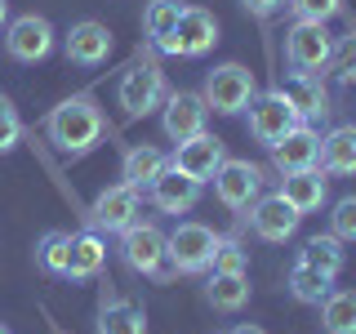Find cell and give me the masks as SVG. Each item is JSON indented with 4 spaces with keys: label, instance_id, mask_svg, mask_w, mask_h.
I'll return each mask as SVG.
<instances>
[{
    "label": "cell",
    "instance_id": "e0dca14e",
    "mask_svg": "<svg viewBox=\"0 0 356 334\" xmlns=\"http://www.w3.org/2000/svg\"><path fill=\"white\" fill-rule=\"evenodd\" d=\"M276 89L289 98V107L298 111V120H303V125H316V120L330 116V89L321 85V76H298V72H289L285 85H276Z\"/></svg>",
    "mask_w": 356,
    "mask_h": 334
},
{
    "label": "cell",
    "instance_id": "7a4b0ae2",
    "mask_svg": "<svg viewBox=\"0 0 356 334\" xmlns=\"http://www.w3.org/2000/svg\"><path fill=\"white\" fill-rule=\"evenodd\" d=\"M218 232L209 228V223H178V228L165 237V259L174 263V272H209V263H214V250H218Z\"/></svg>",
    "mask_w": 356,
    "mask_h": 334
},
{
    "label": "cell",
    "instance_id": "ffe728a7",
    "mask_svg": "<svg viewBox=\"0 0 356 334\" xmlns=\"http://www.w3.org/2000/svg\"><path fill=\"white\" fill-rule=\"evenodd\" d=\"M281 196L298 209V214H312V209L325 205L330 178H325V170H321V165H312V170H294V174L281 178Z\"/></svg>",
    "mask_w": 356,
    "mask_h": 334
},
{
    "label": "cell",
    "instance_id": "836d02e7",
    "mask_svg": "<svg viewBox=\"0 0 356 334\" xmlns=\"http://www.w3.org/2000/svg\"><path fill=\"white\" fill-rule=\"evenodd\" d=\"M209 272H245V250H241V241L222 237L218 250H214V263H209Z\"/></svg>",
    "mask_w": 356,
    "mask_h": 334
},
{
    "label": "cell",
    "instance_id": "ac0fdd59",
    "mask_svg": "<svg viewBox=\"0 0 356 334\" xmlns=\"http://www.w3.org/2000/svg\"><path fill=\"white\" fill-rule=\"evenodd\" d=\"M143 196H147L152 205L161 209V214H187V209H192L196 200H200V183H196V178H187L183 170H174V165H170V170L156 178V183H152Z\"/></svg>",
    "mask_w": 356,
    "mask_h": 334
},
{
    "label": "cell",
    "instance_id": "f546056e",
    "mask_svg": "<svg viewBox=\"0 0 356 334\" xmlns=\"http://www.w3.org/2000/svg\"><path fill=\"white\" fill-rule=\"evenodd\" d=\"M330 72L339 76L343 85H356V31H348V36L334 40V49H330Z\"/></svg>",
    "mask_w": 356,
    "mask_h": 334
},
{
    "label": "cell",
    "instance_id": "d6a6232c",
    "mask_svg": "<svg viewBox=\"0 0 356 334\" xmlns=\"http://www.w3.org/2000/svg\"><path fill=\"white\" fill-rule=\"evenodd\" d=\"M294 9V18H307V22H330L334 14H343V0H285Z\"/></svg>",
    "mask_w": 356,
    "mask_h": 334
},
{
    "label": "cell",
    "instance_id": "5b68a950",
    "mask_svg": "<svg viewBox=\"0 0 356 334\" xmlns=\"http://www.w3.org/2000/svg\"><path fill=\"white\" fill-rule=\"evenodd\" d=\"M165 94H170V89H165V72L156 63H134L116 85V103L129 120L152 116V111L165 103Z\"/></svg>",
    "mask_w": 356,
    "mask_h": 334
},
{
    "label": "cell",
    "instance_id": "8d00e7d4",
    "mask_svg": "<svg viewBox=\"0 0 356 334\" xmlns=\"http://www.w3.org/2000/svg\"><path fill=\"white\" fill-rule=\"evenodd\" d=\"M9 22V0H0V27Z\"/></svg>",
    "mask_w": 356,
    "mask_h": 334
},
{
    "label": "cell",
    "instance_id": "7c38bea8",
    "mask_svg": "<svg viewBox=\"0 0 356 334\" xmlns=\"http://www.w3.org/2000/svg\"><path fill=\"white\" fill-rule=\"evenodd\" d=\"M205 120H209V107L200 94H187V89H178V94H165L161 103V129L170 143H187L196 138V134H205Z\"/></svg>",
    "mask_w": 356,
    "mask_h": 334
},
{
    "label": "cell",
    "instance_id": "74e56055",
    "mask_svg": "<svg viewBox=\"0 0 356 334\" xmlns=\"http://www.w3.org/2000/svg\"><path fill=\"white\" fill-rule=\"evenodd\" d=\"M0 334H9V330H5V326H0Z\"/></svg>",
    "mask_w": 356,
    "mask_h": 334
},
{
    "label": "cell",
    "instance_id": "603a6c76",
    "mask_svg": "<svg viewBox=\"0 0 356 334\" xmlns=\"http://www.w3.org/2000/svg\"><path fill=\"white\" fill-rule=\"evenodd\" d=\"M205 303L214 312H241L245 303H250V276L245 272H209Z\"/></svg>",
    "mask_w": 356,
    "mask_h": 334
},
{
    "label": "cell",
    "instance_id": "52a82bcc",
    "mask_svg": "<svg viewBox=\"0 0 356 334\" xmlns=\"http://www.w3.org/2000/svg\"><path fill=\"white\" fill-rule=\"evenodd\" d=\"M218 45V18L200 5H183V18L170 31V40L161 45V54H174V58H205Z\"/></svg>",
    "mask_w": 356,
    "mask_h": 334
},
{
    "label": "cell",
    "instance_id": "4fadbf2b",
    "mask_svg": "<svg viewBox=\"0 0 356 334\" xmlns=\"http://www.w3.org/2000/svg\"><path fill=\"white\" fill-rule=\"evenodd\" d=\"M138 209H143V200L134 187L125 183H116V187H107V192H98L94 196V205H89V228L94 232H125L138 223Z\"/></svg>",
    "mask_w": 356,
    "mask_h": 334
},
{
    "label": "cell",
    "instance_id": "4316f807",
    "mask_svg": "<svg viewBox=\"0 0 356 334\" xmlns=\"http://www.w3.org/2000/svg\"><path fill=\"white\" fill-rule=\"evenodd\" d=\"M178 18H183V0H152V5H147V14H143V31L152 36L156 49L170 40V31L178 27Z\"/></svg>",
    "mask_w": 356,
    "mask_h": 334
},
{
    "label": "cell",
    "instance_id": "6da1fadb",
    "mask_svg": "<svg viewBox=\"0 0 356 334\" xmlns=\"http://www.w3.org/2000/svg\"><path fill=\"white\" fill-rule=\"evenodd\" d=\"M103 107L94 103V94H72L63 98L58 107L44 116V134H49V143L58 148L63 156H89L103 143Z\"/></svg>",
    "mask_w": 356,
    "mask_h": 334
},
{
    "label": "cell",
    "instance_id": "484cf974",
    "mask_svg": "<svg viewBox=\"0 0 356 334\" xmlns=\"http://www.w3.org/2000/svg\"><path fill=\"white\" fill-rule=\"evenodd\" d=\"M321 326L325 334H356V289H330L321 299Z\"/></svg>",
    "mask_w": 356,
    "mask_h": 334
},
{
    "label": "cell",
    "instance_id": "d6986e66",
    "mask_svg": "<svg viewBox=\"0 0 356 334\" xmlns=\"http://www.w3.org/2000/svg\"><path fill=\"white\" fill-rule=\"evenodd\" d=\"M316 156H321V134L312 129V125H294L272 148V161H276V170H281V174L312 170V165H316Z\"/></svg>",
    "mask_w": 356,
    "mask_h": 334
},
{
    "label": "cell",
    "instance_id": "30bf717a",
    "mask_svg": "<svg viewBox=\"0 0 356 334\" xmlns=\"http://www.w3.org/2000/svg\"><path fill=\"white\" fill-rule=\"evenodd\" d=\"M209 183H214L218 205L236 209V214H245V209L263 196V170H259V165H250V161H222L218 174L209 178Z\"/></svg>",
    "mask_w": 356,
    "mask_h": 334
},
{
    "label": "cell",
    "instance_id": "9a60e30c",
    "mask_svg": "<svg viewBox=\"0 0 356 334\" xmlns=\"http://www.w3.org/2000/svg\"><path fill=\"white\" fill-rule=\"evenodd\" d=\"M222 161H227V152H222V143L214 138V134H196V138L178 143L174 156H170L174 170H183L187 178H196L200 187H205L209 178L218 174V165H222Z\"/></svg>",
    "mask_w": 356,
    "mask_h": 334
},
{
    "label": "cell",
    "instance_id": "d4e9b609",
    "mask_svg": "<svg viewBox=\"0 0 356 334\" xmlns=\"http://www.w3.org/2000/svg\"><path fill=\"white\" fill-rule=\"evenodd\" d=\"M98 334H147V317L129 299H107L98 312Z\"/></svg>",
    "mask_w": 356,
    "mask_h": 334
},
{
    "label": "cell",
    "instance_id": "4dcf8cb0",
    "mask_svg": "<svg viewBox=\"0 0 356 334\" xmlns=\"http://www.w3.org/2000/svg\"><path fill=\"white\" fill-rule=\"evenodd\" d=\"M330 237H339L343 245L356 241V192L334 200V209H330Z\"/></svg>",
    "mask_w": 356,
    "mask_h": 334
},
{
    "label": "cell",
    "instance_id": "f1b7e54d",
    "mask_svg": "<svg viewBox=\"0 0 356 334\" xmlns=\"http://www.w3.org/2000/svg\"><path fill=\"white\" fill-rule=\"evenodd\" d=\"M67 237H72V232L54 228V232H44V237L36 241V263L49 276H63V267H67Z\"/></svg>",
    "mask_w": 356,
    "mask_h": 334
},
{
    "label": "cell",
    "instance_id": "1f68e13d",
    "mask_svg": "<svg viewBox=\"0 0 356 334\" xmlns=\"http://www.w3.org/2000/svg\"><path fill=\"white\" fill-rule=\"evenodd\" d=\"M18 143H22V116H18V107L0 94V156L14 152Z\"/></svg>",
    "mask_w": 356,
    "mask_h": 334
},
{
    "label": "cell",
    "instance_id": "7402d4cb",
    "mask_svg": "<svg viewBox=\"0 0 356 334\" xmlns=\"http://www.w3.org/2000/svg\"><path fill=\"white\" fill-rule=\"evenodd\" d=\"M316 165L325 174H356V125H334L321 138Z\"/></svg>",
    "mask_w": 356,
    "mask_h": 334
},
{
    "label": "cell",
    "instance_id": "5bb4252c",
    "mask_svg": "<svg viewBox=\"0 0 356 334\" xmlns=\"http://www.w3.org/2000/svg\"><path fill=\"white\" fill-rule=\"evenodd\" d=\"M111 49H116L111 31L103 27V22H94V18L76 22V27L63 36V54H67L72 67H103L111 58Z\"/></svg>",
    "mask_w": 356,
    "mask_h": 334
},
{
    "label": "cell",
    "instance_id": "e575fe53",
    "mask_svg": "<svg viewBox=\"0 0 356 334\" xmlns=\"http://www.w3.org/2000/svg\"><path fill=\"white\" fill-rule=\"evenodd\" d=\"M245 5V14H254V18H272L276 9H285V0H241Z\"/></svg>",
    "mask_w": 356,
    "mask_h": 334
},
{
    "label": "cell",
    "instance_id": "8fae6325",
    "mask_svg": "<svg viewBox=\"0 0 356 334\" xmlns=\"http://www.w3.org/2000/svg\"><path fill=\"white\" fill-rule=\"evenodd\" d=\"M245 223H250V232L259 241H272V245H281L289 241L298 232V223H303V214H298L294 205L281 196V192H272V196H259L250 209H245Z\"/></svg>",
    "mask_w": 356,
    "mask_h": 334
},
{
    "label": "cell",
    "instance_id": "2e32d148",
    "mask_svg": "<svg viewBox=\"0 0 356 334\" xmlns=\"http://www.w3.org/2000/svg\"><path fill=\"white\" fill-rule=\"evenodd\" d=\"M107 263V241L98 237L94 228L89 232H72L67 237V267H63V281H94Z\"/></svg>",
    "mask_w": 356,
    "mask_h": 334
},
{
    "label": "cell",
    "instance_id": "8992f818",
    "mask_svg": "<svg viewBox=\"0 0 356 334\" xmlns=\"http://www.w3.org/2000/svg\"><path fill=\"white\" fill-rule=\"evenodd\" d=\"M245 111H250V138H254V143H263L267 152H272V148H276V143H281L294 125H303V120H298V111L289 107V98L281 94V89L254 94Z\"/></svg>",
    "mask_w": 356,
    "mask_h": 334
},
{
    "label": "cell",
    "instance_id": "3957f363",
    "mask_svg": "<svg viewBox=\"0 0 356 334\" xmlns=\"http://www.w3.org/2000/svg\"><path fill=\"white\" fill-rule=\"evenodd\" d=\"M330 49H334V36L325 22L294 18V27L285 31V63L298 76H321L330 67Z\"/></svg>",
    "mask_w": 356,
    "mask_h": 334
},
{
    "label": "cell",
    "instance_id": "83f0119b",
    "mask_svg": "<svg viewBox=\"0 0 356 334\" xmlns=\"http://www.w3.org/2000/svg\"><path fill=\"white\" fill-rule=\"evenodd\" d=\"M330 289H334V281H330V276L312 272V267H303V263H294V267H289V294H294L298 303H312V308H321V299H325Z\"/></svg>",
    "mask_w": 356,
    "mask_h": 334
},
{
    "label": "cell",
    "instance_id": "ba28073f",
    "mask_svg": "<svg viewBox=\"0 0 356 334\" xmlns=\"http://www.w3.org/2000/svg\"><path fill=\"white\" fill-rule=\"evenodd\" d=\"M54 45H58L54 22L40 14H18L5 22V54L14 63H44L54 54Z\"/></svg>",
    "mask_w": 356,
    "mask_h": 334
},
{
    "label": "cell",
    "instance_id": "cb8c5ba5",
    "mask_svg": "<svg viewBox=\"0 0 356 334\" xmlns=\"http://www.w3.org/2000/svg\"><path fill=\"white\" fill-rule=\"evenodd\" d=\"M298 263H303V267H312V272H321V276H330V281H334V276L343 272V263H348V254H343V241L325 232V237H312V241L303 245V250H298Z\"/></svg>",
    "mask_w": 356,
    "mask_h": 334
},
{
    "label": "cell",
    "instance_id": "277c9868",
    "mask_svg": "<svg viewBox=\"0 0 356 334\" xmlns=\"http://www.w3.org/2000/svg\"><path fill=\"white\" fill-rule=\"evenodd\" d=\"M259 94V85H254V72L241 63H222L214 72L205 76V89H200V98H205L209 111H218V116H236V111L250 107V98Z\"/></svg>",
    "mask_w": 356,
    "mask_h": 334
},
{
    "label": "cell",
    "instance_id": "44dd1931",
    "mask_svg": "<svg viewBox=\"0 0 356 334\" xmlns=\"http://www.w3.org/2000/svg\"><path fill=\"white\" fill-rule=\"evenodd\" d=\"M165 170H170V156L161 148H152V143H134L125 152V161H120V178H125V187H134V192H147Z\"/></svg>",
    "mask_w": 356,
    "mask_h": 334
},
{
    "label": "cell",
    "instance_id": "9c48e42d",
    "mask_svg": "<svg viewBox=\"0 0 356 334\" xmlns=\"http://www.w3.org/2000/svg\"><path fill=\"white\" fill-rule=\"evenodd\" d=\"M120 259L138 276H170L165 272V232L156 228V223L138 218L134 228L120 232Z\"/></svg>",
    "mask_w": 356,
    "mask_h": 334
},
{
    "label": "cell",
    "instance_id": "d590c367",
    "mask_svg": "<svg viewBox=\"0 0 356 334\" xmlns=\"http://www.w3.org/2000/svg\"><path fill=\"white\" fill-rule=\"evenodd\" d=\"M227 334H267L263 326H254V321H241V326H232Z\"/></svg>",
    "mask_w": 356,
    "mask_h": 334
}]
</instances>
